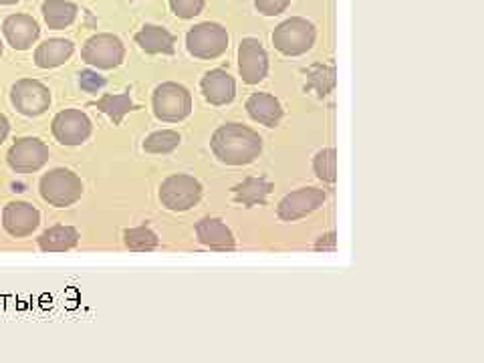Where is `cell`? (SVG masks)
Listing matches in <instances>:
<instances>
[{
    "label": "cell",
    "mask_w": 484,
    "mask_h": 363,
    "mask_svg": "<svg viewBox=\"0 0 484 363\" xmlns=\"http://www.w3.org/2000/svg\"><path fill=\"white\" fill-rule=\"evenodd\" d=\"M0 57H3V42H0Z\"/></svg>",
    "instance_id": "cell-34"
},
{
    "label": "cell",
    "mask_w": 484,
    "mask_h": 363,
    "mask_svg": "<svg viewBox=\"0 0 484 363\" xmlns=\"http://www.w3.org/2000/svg\"><path fill=\"white\" fill-rule=\"evenodd\" d=\"M79 85H81L83 91L95 93L98 89H101L103 85H106V79H103V77L98 75L95 71H83L79 75Z\"/></svg>",
    "instance_id": "cell-30"
},
{
    "label": "cell",
    "mask_w": 484,
    "mask_h": 363,
    "mask_svg": "<svg viewBox=\"0 0 484 363\" xmlns=\"http://www.w3.org/2000/svg\"><path fill=\"white\" fill-rule=\"evenodd\" d=\"M180 145V134L172 129H162V132L152 134L144 142V150L148 154H170Z\"/></svg>",
    "instance_id": "cell-24"
},
{
    "label": "cell",
    "mask_w": 484,
    "mask_h": 363,
    "mask_svg": "<svg viewBox=\"0 0 484 363\" xmlns=\"http://www.w3.org/2000/svg\"><path fill=\"white\" fill-rule=\"evenodd\" d=\"M238 71L248 85L261 83L269 73V55L258 39H242L238 47Z\"/></svg>",
    "instance_id": "cell-9"
},
{
    "label": "cell",
    "mask_w": 484,
    "mask_h": 363,
    "mask_svg": "<svg viewBox=\"0 0 484 363\" xmlns=\"http://www.w3.org/2000/svg\"><path fill=\"white\" fill-rule=\"evenodd\" d=\"M73 42L67 39H47L34 51V63L41 69H55L67 63L73 55Z\"/></svg>",
    "instance_id": "cell-19"
},
{
    "label": "cell",
    "mask_w": 484,
    "mask_h": 363,
    "mask_svg": "<svg viewBox=\"0 0 484 363\" xmlns=\"http://www.w3.org/2000/svg\"><path fill=\"white\" fill-rule=\"evenodd\" d=\"M325 190L309 186V188H301L297 192H291L283 198L279 202V209H276V214H279L281 220H299L302 216H307L311 212H315L317 209H321L325 202Z\"/></svg>",
    "instance_id": "cell-11"
},
{
    "label": "cell",
    "mask_w": 484,
    "mask_h": 363,
    "mask_svg": "<svg viewBox=\"0 0 484 363\" xmlns=\"http://www.w3.org/2000/svg\"><path fill=\"white\" fill-rule=\"evenodd\" d=\"M335 248V235L321 237V240L317 242V250H333Z\"/></svg>",
    "instance_id": "cell-31"
},
{
    "label": "cell",
    "mask_w": 484,
    "mask_h": 363,
    "mask_svg": "<svg viewBox=\"0 0 484 363\" xmlns=\"http://www.w3.org/2000/svg\"><path fill=\"white\" fill-rule=\"evenodd\" d=\"M126 247L129 250H135V253H145V250H154L155 247H158V237H155V232L145 228V227H140V228H132V230H126Z\"/></svg>",
    "instance_id": "cell-25"
},
{
    "label": "cell",
    "mask_w": 484,
    "mask_h": 363,
    "mask_svg": "<svg viewBox=\"0 0 484 363\" xmlns=\"http://www.w3.org/2000/svg\"><path fill=\"white\" fill-rule=\"evenodd\" d=\"M135 42L148 55H172L176 51V37L158 24H145L135 34Z\"/></svg>",
    "instance_id": "cell-16"
},
{
    "label": "cell",
    "mask_w": 484,
    "mask_h": 363,
    "mask_svg": "<svg viewBox=\"0 0 484 363\" xmlns=\"http://www.w3.org/2000/svg\"><path fill=\"white\" fill-rule=\"evenodd\" d=\"M11 101L19 114L37 117L49 109L51 91L37 79H21L13 85Z\"/></svg>",
    "instance_id": "cell-8"
},
{
    "label": "cell",
    "mask_w": 484,
    "mask_h": 363,
    "mask_svg": "<svg viewBox=\"0 0 484 363\" xmlns=\"http://www.w3.org/2000/svg\"><path fill=\"white\" fill-rule=\"evenodd\" d=\"M8 166L21 174L41 170L49 162V148L37 137H23L8 150Z\"/></svg>",
    "instance_id": "cell-10"
},
{
    "label": "cell",
    "mask_w": 484,
    "mask_h": 363,
    "mask_svg": "<svg viewBox=\"0 0 484 363\" xmlns=\"http://www.w3.org/2000/svg\"><path fill=\"white\" fill-rule=\"evenodd\" d=\"M186 47L196 59H219L228 49V33L219 23H200L188 31Z\"/></svg>",
    "instance_id": "cell-5"
},
{
    "label": "cell",
    "mask_w": 484,
    "mask_h": 363,
    "mask_svg": "<svg viewBox=\"0 0 484 363\" xmlns=\"http://www.w3.org/2000/svg\"><path fill=\"white\" fill-rule=\"evenodd\" d=\"M53 135L63 145H79L91 135V119L79 109H65L53 119Z\"/></svg>",
    "instance_id": "cell-12"
},
{
    "label": "cell",
    "mask_w": 484,
    "mask_h": 363,
    "mask_svg": "<svg viewBox=\"0 0 484 363\" xmlns=\"http://www.w3.org/2000/svg\"><path fill=\"white\" fill-rule=\"evenodd\" d=\"M154 114L162 121H170V124H176V121L186 119L192 111V98H190V91L180 83H162L154 91Z\"/></svg>",
    "instance_id": "cell-4"
},
{
    "label": "cell",
    "mask_w": 484,
    "mask_h": 363,
    "mask_svg": "<svg viewBox=\"0 0 484 363\" xmlns=\"http://www.w3.org/2000/svg\"><path fill=\"white\" fill-rule=\"evenodd\" d=\"M202 186L200 182L192 176L176 174L162 182L160 186V200L168 210L186 212L200 202Z\"/></svg>",
    "instance_id": "cell-6"
},
{
    "label": "cell",
    "mask_w": 484,
    "mask_h": 363,
    "mask_svg": "<svg viewBox=\"0 0 484 363\" xmlns=\"http://www.w3.org/2000/svg\"><path fill=\"white\" fill-rule=\"evenodd\" d=\"M271 190H273L271 182H266L263 178H248L235 188V198L237 202H242L245 206H256L266 200Z\"/></svg>",
    "instance_id": "cell-22"
},
{
    "label": "cell",
    "mask_w": 484,
    "mask_h": 363,
    "mask_svg": "<svg viewBox=\"0 0 484 363\" xmlns=\"http://www.w3.org/2000/svg\"><path fill=\"white\" fill-rule=\"evenodd\" d=\"M98 109L114 119V124H121V121H124V117L129 114V111L134 109V103H132V98H129L127 93H117V95L106 93L98 101Z\"/></svg>",
    "instance_id": "cell-23"
},
{
    "label": "cell",
    "mask_w": 484,
    "mask_h": 363,
    "mask_svg": "<svg viewBox=\"0 0 484 363\" xmlns=\"http://www.w3.org/2000/svg\"><path fill=\"white\" fill-rule=\"evenodd\" d=\"M200 85L206 101H210L212 106H227L237 95L235 79L222 69H212V71L206 73Z\"/></svg>",
    "instance_id": "cell-15"
},
{
    "label": "cell",
    "mask_w": 484,
    "mask_h": 363,
    "mask_svg": "<svg viewBox=\"0 0 484 363\" xmlns=\"http://www.w3.org/2000/svg\"><path fill=\"white\" fill-rule=\"evenodd\" d=\"M206 0H170V8L178 19H194L204 11Z\"/></svg>",
    "instance_id": "cell-28"
},
{
    "label": "cell",
    "mask_w": 484,
    "mask_h": 363,
    "mask_svg": "<svg viewBox=\"0 0 484 363\" xmlns=\"http://www.w3.org/2000/svg\"><path fill=\"white\" fill-rule=\"evenodd\" d=\"M16 3H21V0H0V6H13Z\"/></svg>",
    "instance_id": "cell-33"
},
{
    "label": "cell",
    "mask_w": 484,
    "mask_h": 363,
    "mask_svg": "<svg viewBox=\"0 0 484 363\" xmlns=\"http://www.w3.org/2000/svg\"><path fill=\"white\" fill-rule=\"evenodd\" d=\"M247 111L248 116L253 117L258 124H263L266 127L279 126V121L283 117V107L276 98L269 93H253L247 101Z\"/></svg>",
    "instance_id": "cell-18"
},
{
    "label": "cell",
    "mask_w": 484,
    "mask_h": 363,
    "mask_svg": "<svg viewBox=\"0 0 484 363\" xmlns=\"http://www.w3.org/2000/svg\"><path fill=\"white\" fill-rule=\"evenodd\" d=\"M315 39V24L301 16H291V19L283 21L273 33L275 49L287 57L305 55L307 51L313 49Z\"/></svg>",
    "instance_id": "cell-2"
},
{
    "label": "cell",
    "mask_w": 484,
    "mask_h": 363,
    "mask_svg": "<svg viewBox=\"0 0 484 363\" xmlns=\"http://www.w3.org/2000/svg\"><path fill=\"white\" fill-rule=\"evenodd\" d=\"M291 0H255L256 11L265 16H276L287 11Z\"/></svg>",
    "instance_id": "cell-29"
},
{
    "label": "cell",
    "mask_w": 484,
    "mask_h": 363,
    "mask_svg": "<svg viewBox=\"0 0 484 363\" xmlns=\"http://www.w3.org/2000/svg\"><path fill=\"white\" fill-rule=\"evenodd\" d=\"M313 170L319 180L335 182L337 178V154L335 150H321L313 160Z\"/></svg>",
    "instance_id": "cell-27"
},
{
    "label": "cell",
    "mask_w": 484,
    "mask_h": 363,
    "mask_svg": "<svg viewBox=\"0 0 484 363\" xmlns=\"http://www.w3.org/2000/svg\"><path fill=\"white\" fill-rule=\"evenodd\" d=\"M41 222V214L29 202H11L3 212V224L8 235L23 238L33 235Z\"/></svg>",
    "instance_id": "cell-14"
},
{
    "label": "cell",
    "mask_w": 484,
    "mask_h": 363,
    "mask_svg": "<svg viewBox=\"0 0 484 363\" xmlns=\"http://www.w3.org/2000/svg\"><path fill=\"white\" fill-rule=\"evenodd\" d=\"M39 23L33 19L31 14L16 13L6 16L3 23V34L8 45L16 51L31 49L39 39Z\"/></svg>",
    "instance_id": "cell-13"
},
{
    "label": "cell",
    "mask_w": 484,
    "mask_h": 363,
    "mask_svg": "<svg viewBox=\"0 0 484 363\" xmlns=\"http://www.w3.org/2000/svg\"><path fill=\"white\" fill-rule=\"evenodd\" d=\"M41 13L49 29L63 31L75 23L79 8H77L75 3H69V0H45L41 6Z\"/></svg>",
    "instance_id": "cell-21"
},
{
    "label": "cell",
    "mask_w": 484,
    "mask_h": 363,
    "mask_svg": "<svg viewBox=\"0 0 484 363\" xmlns=\"http://www.w3.org/2000/svg\"><path fill=\"white\" fill-rule=\"evenodd\" d=\"M196 237L204 247L212 250H232L235 248V237L230 228L219 219H202L196 224Z\"/></svg>",
    "instance_id": "cell-17"
},
{
    "label": "cell",
    "mask_w": 484,
    "mask_h": 363,
    "mask_svg": "<svg viewBox=\"0 0 484 363\" xmlns=\"http://www.w3.org/2000/svg\"><path fill=\"white\" fill-rule=\"evenodd\" d=\"M8 129H11V124H8V119L3 114H0V144L6 140Z\"/></svg>",
    "instance_id": "cell-32"
},
{
    "label": "cell",
    "mask_w": 484,
    "mask_h": 363,
    "mask_svg": "<svg viewBox=\"0 0 484 363\" xmlns=\"http://www.w3.org/2000/svg\"><path fill=\"white\" fill-rule=\"evenodd\" d=\"M37 242L42 253H67V250L77 247V242H79V232L73 227L57 224V227H51L42 232Z\"/></svg>",
    "instance_id": "cell-20"
},
{
    "label": "cell",
    "mask_w": 484,
    "mask_h": 363,
    "mask_svg": "<svg viewBox=\"0 0 484 363\" xmlns=\"http://www.w3.org/2000/svg\"><path fill=\"white\" fill-rule=\"evenodd\" d=\"M126 57V47L119 37L109 33H99L85 42L81 51V59L85 63L109 71L121 65V60Z\"/></svg>",
    "instance_id": "cell-7"
},
{
    "label": "cell",
    "mask_w": 484,
    "mask_h": 363,
    "mask_svg": "<svg viewBox=\"0 0 484 363\" xmlns=\"http://www.w3.org/2000/svg\"><path fill=\"white\" fill-rule=\"evenodd\" d=\"M210 148L216 158L228 166H247L263 152V140L255 129L240 124H227L212 135Z\"/></svg>",
    "instance_id": "cell-1"
},
{
    "label": "cell",
    "mask_w": 484,
    "mask_h": 363,
    "mask_svg": "<svg viewBox=\"0 0 484 363\" xmlns=\"http://www.w3.org/2000/svg\"><path fill=\"white\" fill-rule=\"evenodd\" d=\"M307 77H309V89H315L319 95H327L335 85V71L331 67H325V65H313L307 71Z\"/></svg>",
    "instance_id": "cell-26"
},
{
    "label": "cell",
    "mask_w": 484,
    "mask_h": 363,
    "mask_svg": "<svg viewBox=\"0 0 484 363\" xmlns=\"http://www.w3.org/2000/svg\"><path fill=\"white\" fill-rule=\"evenodd\" d=\"M41 196L57 209L75 204L83 196V182L71 170L55 168L41 178Z\"/></svg>",
    "instance_id": "cell-3"
}]
</instances>
